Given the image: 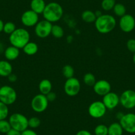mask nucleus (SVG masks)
<instances>
[{"label":"nucleus","mask_w":135,"mask_h":135,"mask_svg":"<svg viewBox=\"0 0 135 135\" xmlns=\"http://www.w3.org/2000/svg\"><path fill=\"white\" fill-rule=\"evenodd\" d=\"M96 30L101 34H108L115 29L117 25L115 18L109 14H103L95 21Z\"/></svg>","instance_id":"f257e3e1"},{"label":"nucleus","mask_w":135,"mask_h":135,"mask_svg":"<svg viewBox=\"0 0 135 135\" xmlns=\"http://www.w3.org/2000/svg\"><path fill=\"white\" fill-rule=\"evenodd\" d=\"M63 15L64 10L62 6L56 2H50L46 4L42 13L44 19L51 23L59 21Z\"/></svg>","instance_id":"f03ea898"},{"label":"nucleus","mask_w":135,"mask_h":135,"mask_svg":"<svg viewBox=\"0 0 135 135\" xmlns=\"http://www.w3.org/2000/svg\"><path fill=\"white\" fill-rule=\"evenodd\" d=\"M31 39L30 33L26 28H18L11 34L9 40L11 46L23 49V48L28 43Z\"/></svg>","instance_id":"7ed1b4c3"},{"label":"nucleus","mask_w":135,"mask_h":135,"mask_svg":"<svg viewBox=\"0 0 135 135\" xmlns=\"http://www.w3.org/2000/svg\"><path fill=\"white\" fill-rule=\"evenodd\" d=\"M28 119L23 114L15 113L9 117V122L11 128L21 132L28 128Z\"/></svg>","instance_id":"20e7f679"},{"label":"nucleus","mask_w":135,"mask_h":135,"mask_svg":"<svg viewBox=\"0 0 135 135\" xmlns=\"http://www.w3.org/2000/svg\"><path fill=\"white\" fill-rule=\"evenodd\" d=\"M17 94L13 88L9 85H3L0 88V101L7 105L13 104L17 100Z\"/></svg>","instance_id":"39448f33"},{"label":"nucleus","mask_w":135,"mask_h":135,"mask_svg":"<svg viewBox=\"0 0 135 135\" xmlns=\"http://www.w3.org/2000/svg\"><path fill=\"white\" fill-rule=\"evenodd\" d=\"M49 103V101H48L46 95L39 93L34 96L33 98L32 99L31 106L32 109L35 112L41 113L45 112L47 109Z\"/></svg>","instance_id":"423d86ee"},{"label":"nucleus","mask_w":135,"mask_h":135,"mask_svg":"<svg viewBox=\"0 0 135 135\" xmlns=\"http://www.w3.org/2000/svg\"><path fill=\"white\" fill-rule=\"evenodd\" d=\"M64 92L70 97H74L79 94L81 89V84L78 79L72 77L66 79L64 86Z\"/></svg>","instance_id":"0eeeda50"},{"label":"nucleus","mask_w":135,"mask_h":135,"mask_svg":"<svg viewBox=\"0 0 135 135\" xmlns=\"http://www.w3.org/2000/svg\"><path fill=\"white\" fill-rule=\"evenodd\" d=\"M107 108L102 101H95L89 105L88 113L94 119H100L105 116L107 113Z\"/></svg>","instance_id":"6e6552de"},{"label":"nucleus","mask_w":135,"mask_h":135,"mask_svg":"<svg viewBox=\"0 0 135 135\" xmlns=\"http://www.w3.org/2000/svg\"><path fill=\"white\" fill-rule=\"evenodd\" d=\"M120 103L124 108L132 109L135 107V91L127 89L119 96Z\"/></svg>","instance_id":"1a4fd4ad"},{"label":"nucleus","mask_w":135,"mask_h":135,"mask_svg":"<svg viewBox=\"0 0 135 135\" xmlns=\"http://www.w3.org/2000/svg\"><path fill=\"white\" fill-rule=\"evenodd\" d=\"M52 25L50 22L45 20H41L35 26V32L36 35L41 38H45L51 35Z\"/></svg>","instance_id":"9d476101"},{"label":"nucleus","mask_w":135,"mask_h":135,"mask_svg":"<svg viewBox=\"0 0 135 135\" xmlns=\"http://www.w3.org/2000/svg\"><path fill=\"white\" fill-rule=\"evenodd\" d=\"M119 123L123 130L130 134L135 133V114L128 113L124 114L123 117L119 120Z\"/></svg>","instance_id":"9b49d317"},{"label":"nucleus","mask_w":135,"mask_h":135,"mask_svg":"<svg viewBox=\"0 0 135 135\" xmlns=\"http://www.w3.org/2000/svg\"><path fill=\"white\" fill-rule=\"evenodd\" d=\"M21 23L25 27H35L39 21L38 14L34 12L31 9L25 11L21 15Z\"/></svg>","instance_id":"f8f14e48"},{"label":"nucleus","mask_w":135,"mask_h":135,"mask_svg":"<svg viewBox=\"0 0 135 135\" xmlns=\"http://www.w3.org/2000/svg\"><path fill=\"white\" fill-rule=\"evenodd\" d=\"M119 25L123 32L126 33L132 32L135 28L134 17L130 14H125L120 17Z\"/></svg>","instance_id":"ddd939ff"},{"label":"nucleus","mask_w":135,"mask_h":135,"mask_svg":"<svg viewBox=\"0 0 135 135\" xmlns=\"http://www.w3.org/2000/svg\"><path fill=\"white\" fill-rule=\"evenodd\" d=\"M102 102L107 109L113 110L116 108L120 103V99L118 94L115 92L110 91L103 97Z\"/></svg>","instance_id":"4468645a"},{"label":"nucleus","mask_w":135,"mask_h":135,"mask_svg":"<svg viewBox=\"0 0 135 135\" xmlns=\"http://www.w3.org/2000/svg\"><path fill=\"white\" fill-rule=\"evenodd\" d=\"M93 91L97 95L103 97L111 90V84L105 80H98L93 86Z\"/></svg>","instance_id":"2eb2a0df"},{"label":"nucleus","mask_w":135,"mask_h":135,"mask_svg":"<svg viewBox=\"0 0 135 135\" xmlns=\"http://www.w3.org/2000/svg\"><path fill=\"white\" fill-rule=\"evenodd\" d=\"M20 55V49L13 46H10L6 48L4 50V56L7 60L13 61L17 59Z\"/></svg>","instance_id":"dca6fc26"},{"label":"nucleus","mask_w":135,"mask_h":135,"mask_svg":"<svg viewBox=\"0 0 135 135\" xmlns=\"http://www.w3.org/2000/svg\"><path fill=\"white\" fill-rule=\"evenodd\" d=\"M12 72V65L8 60H0V76L8 77Z\"/></svg>","instance_id":"f3484780"},{"label":"nucleus","mask_w":135,"mask_h":135,"mask_svg":"<svg viewBox=\"0 0 135 135\" xmlns=\"http://www.w3.org/2000/svg\"><path fill=\"white\" fill-rule=\"evenodd\" d=\"M46 4L45 0H31L30 6L31 9L37 14H42Z\"/></svg>","instance_id":"a211bd4d"},{"label":"nucleus","mask_w":135,"mask_h":135,"mask_svg":"<svg viewBox=\"0 0 135 135\" xmlns=\"http://www.w3.org/2000/svg\"><path fill=\"white\" fill-rule=\"evenodd\" d=\"M52 84L51 81L48 79L42 80L38 84V89H39L40 93L45 95L52 91Z\"/></svg>","instance_id":"6ab92c4d"},{"label":"nucleus","mask_w":135,"mask_h":135,"mask_svg":"<svg viewBox=\"0 0 135 135\" xmlns=\"http://www.w3.org/2000/svg\"><path fill=\"white\" fill-rule=\"evenodd\" d=\"M23 52L28 56L35 55L38 50V46L37 43L34 42H29L23 48Z\"/></svg>","instance_id":"aec40b11"},{"label":"nucleus","mask_w":135,"mask_h":135,"mask_svg":"<svg viewBox=\"0 0 135 135\" xmlns=\"http://www.w3.org/2000/svg\"><path fill=\"white\" fill-rule=\"evenodd\" d=\"M123 127L117 122L111 123L108 127V135H123Z\"/></svg>","instance_id":"412c9836"},{"label":"nucleus","mask_w":135,"mask_h":135,"mask_svg":"<svg viewBox=\"0 0 135 135\" xmlns=\"http://www.w3.org/2000/svg\"><path fill=\"white\" fill-rule=\"evenodd\" d=\"M81 17L83 21L88 23H95L97 19V17L95 14V12L91 10H85L83 11L81 15Z\"/></svg>","instance_id":"4be33fe9"},{"label":"nucleus","mask_w":135,"mask_h":135,"mask_svg":"<svg viewBox=\"0 0 135 135\" xmlns=\"http://www.w3.org/2000/svg\"><path fill=\"white\" fill-rule=\"evenodd\" d=\"M51 35L56 38H61L64 37V31L63 28L58 25H54L52 27Z\"/></svg>","instance_id":"5701e85b"},{"label":"nucleus","mask_w":135,"mask_h":135,"mask_svg":"<svg viewBox=\"0 0 135 135\" xmlns=\"http://www.w3.org/2000/svg\"><path fill=\"white\" fill-rule=\"evenodd\" d=\"M113 13L116 16L119 17H121L123 15H124L127 12V9L126 7L123 4V3H116L114 6L113 9Z\"/></svg>","instance_id":"b1692460"},{"label":"nucleus","mask_w":135,"mask_h":135,"mask_svg":"<svg viewBox=\"0 0 135 135\" xmlns=\"http://www.w3.org/2000/svg\"><path fill=\"white\" fill-rule=\"evenodd\" d=\"M62 75L66 79H69L74 77V69L71 65L66 64L62 68Z\"/></svg>","instance_id":"393cba45"},{"label":"nucleus","mask_w":135,"mask_h":135,"mask_svg":"<svg viewBox=\"0 0 135 135\" xmlns=\"http://www.w3.org/2000/svg\"><path fill=\"white\" fill-rule=\"evenodd\" d=\"M83 81H84V84L88 86H93L94 84H95L96 78L95 76L92 73H86L84 76L83 78Z\"/></svg>","instance_id":"a878e982"},{"label":"nucleus","mask_w":135,"mask_h":135,"mask_svg":"<svg viewBox=\"0 0 135 135\" xmlns=\"http://www.w3.org/2000/svg\"><path fill=\"white\" fill-rule=\"evenodd\" d=\"M95 135H108V127L103 124H99L94 129Z\"/></svg>","instance_id":"bb28decb"},{"label":"nucleus","mask_w":135,"mask_h":135,"mask_svg":"<svg viewBox=\"0 0 135 135\" xmlns=\"http://www.w3.org/2000/svg\"><path fill=\"white\" fill-rule=\"evenodd\" d=\"M115 4V0H103L101 2V8L106 11H111L113 9Z\"/></svg>","instance_id":"cd10ccee"},{"label":"nucleus","mask_w":135,"mask_h":135,"mask_svg":"<svg viewBox=\"0 0 135 135\" xmlns=\"http://www.w3.org/2000/svg\"><path fill=\"white\" fill-rule=\"evenodd\" d=\"M9 115L8 105L0 101V120L6 119Z\"/></svg>","instance_id":"c85d7f7f"},{"label":"nucleus","mask_w":135,"mask_h":135,"mask_svg":"<svg viewBox=\"0 0 135 135\" xmlns=\"http://www.w3.org/2000/svg\"><path fill=\"white\" fill-rule=\"evenodd\" d=\"M16 25H15V23H13V22H7V23H4L3 31L6 34L10 35L16 30Z\"/></svg>","instance_id":"c756f323"},{"label":"nucleus","mask_w":135,"mask_h":135,"mask_svg":"<svg viewBox=\"0 0 135 135\" xmlns=\"http://www.w3.org/2000/svg\"><path fill=\"white\" fill-rule=\"evenodd\" d=\"M28 127L33 129V128H37L40 127L41 124V120L37 117H32L28 119Z\"/></svg>","instance_id":"7c9ffc66"},{"label":"nucleus","mask_w":135,"mask_h":135,"mask_svg":"<svg viewBox=\"0 0 135 135\" xmlns=\"http://www.w3.org/2000/svg\"><path fill=\"white\" fill-rule=\"evenodd\" d=\"M11 128L9 120L6 119L0 120V133L7 134V132Z\"/></svg>","instance_id":"2f4dec72"},{"label":"nucleus","mask_w":135,"mask_h":135,"mask_svg":"<svg viewBox=\"0 0 135 135\" xmlns=\"http://www.w3.org/2000/svg\"><path fill=\"white\" fill-rule=\"evenodd\" d=\"M127 48L131 52L135 53V39L131 38L127 42Z\"/></svg>","instance_id":"473e14b6"},{"label":"nucleus","mask_w":135,"mask_h":135,"mask_svg":"<svg viewBox=\"0 0 135 135\" xmlns=\"http://www.w3.org/2000/svg\"><path fill=\"white\" fill-rule=\"evenodd\" d=\"M46 97L49 102H53V101H54L56 100V99L57 97V95L56 94L55 92L52 91H50V93H48L47 95H46Z\"/></svg>","instance_id":"72a5a7b5"},{"label":"nucleus","mask_w":135,"mask_h":135,"mask_svg":"<svg viewBox=\"0 0 135 135\" xmlns=\"http://www.w3.org/2000/svg\"><path fill=\"white\" fill-rule=\"evenodd\" d=\"M21 135H38L37 132L32 129H27L25 130L24 131L21 132Z\"/></svg>","instance_id":"f704fd0d"},{"label":"nucleus","mask_w":135,"mask_h":135,"mask_svg":"<svg viewBox=\"0 0 135 135\" xmlns=\"http://www.w3.org/2000/svg\"><path fill=\"white\" fill-rule=\"evenodd\" d=\"M7 135H21V132L20 131H17V130H15L14 128H11L8 132L6 134Z\"/></svg>","instance_id":"c9c22d12"},{"label":"nucleus","mask_w":135,"mask_h":135,"mask_svg":"<svg viewBox=\"0 0 135 135\" xmlns=\"http://www.w3.org/2000/svg\"><path fill=\"white\" fill-rule=\"evenodd\" d=\"M7 79H8L9 81L11 83H14L15 82V81L17 80V76H16L15 74H11L9 75V76L7 77Z\"/></svg>","instance_id":"e433bc0d"},{"label":"nucleus","mask_w":135,"mask_h":135,"mask_svg":"<svg viewBox=\"0 0 135 135\" xmlns=\"http://www.w3.org/2000/svg\"><path fill=\"white\" fill-rule=\"evenodd\" d=\"M76 135H92V134L87 130H80L76 134Z\"/></svg>","instance_id":"4c0bfd02"},{"label":"nucleus","mask_w":135,"mask_h":135,"mask_svg":"<svg viewBox=\"0 0 135 135\" xmlns=\"http://www.w3.org/2000/svg\"><path fill=\"white\" fill-rule=\"evenodd\" d=\"M3 26H4V23L2 19H0V32H2L3 29Z\"/></svg>","instance_id":"58836bf2"},{"label":"nucleus","mask_w":135,"mask_h":135,"mask_svg":"<svg viewBox=\"0 0 135 135\" xmlns=\"http://www.w3.org/2000/svg\"><path fill=\"white\" fill-rule=\"evenodd\" d=\"M95 14L97 18L101 16V15H103V14H102V13H101V11H96L95 12Z\"/></svg>","instance_id":"ea45409f"},{"label":"nucleus","mask_w":135,"mask_h":135,"mask_svg":"<svg viewBox=\"0 0 135 135\" xmlns=\"http://www.w3.org/2000/svg\"><path fill=\"white\" fill-rule=\"evenodd\" d=\"M132 61H133L134 64V65H135V53H134L133 56H132Z\"/></svg>","instance_id":"a19ab883"},{"label":"nucleus","mask_w":135,"mask_h":135,"mask_svg":"<svg viewBox=\"0 0 135 135\" xmlns=\"http://www.w3.org/2000/svg\"><path fill=\"white\" fill-rule=\"evenodd\" d=\"M1 87H2V86H1V84H0V88H1Z\"/></svg>","instance_id":"79ce46f5"}]
</instances>
